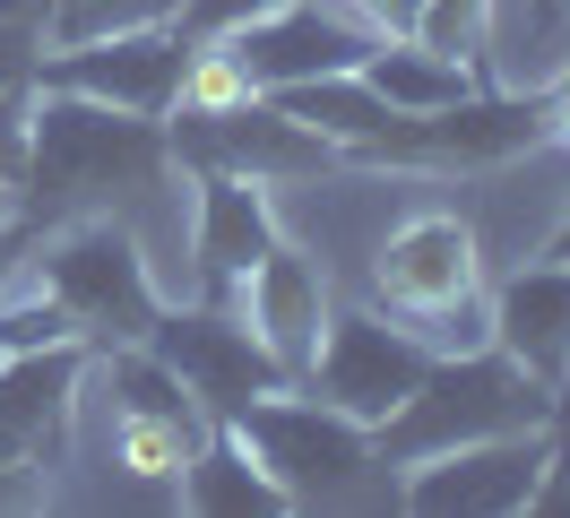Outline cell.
I'll return each mask as SVG.
<instances>
[{
  "label": "cell",
  "instance_id": "cell-9",
  "mask_svg": "<svg viewBox=\"0 0 570 518\" xmlns=\"http://www.w3.org/2000/svg\"><path fill=\"white\" fill-rule=\"evenodd\" d=\"M174 156H181V165H199V173H321L337 147H328L321 130H303L294 113L250 104L243 87H234V96L181 104Z\"/></svg>",
  "mask_w": 570,
  "mask_h": 518
},
{
  "label": "cell",
  "instance_id": "cell-15",
  "mask_svg": "<svg viewBox=\"0 0 570 518\" xmlns=\"http://www.w3.org/2000/svg\"><path fill=\"white\" fill-rule=\"evenodd\" d=\"M190 251H199V276L216 294H234L277 251V216H268V199L243 173H199V234H190Z\"/></svg>",
  "mask_w": 570,
  "mask_h": 518
},
{
  "label": "cell",
  "instance_id": "cell-11",
  "mask_svg": "<svg viewBox=\"0 0 570 518\" xmlns=\"http://www.w3.org/2000/svg\"><path fill=\"white\" fill-rule=\"evenodd\" d=\"M147 345L174 363V380L208 414H243L250 398L285 389V363L259 345V329H250V320H225V311H174V320L147 329Z\"/></svg>",
  "mask_w": 570,
  "mask_h": 518
},
{
  "label": "cell",
  "instance_id": "cell-2",
  "mask_svg": "<svg viewBox=\"0 0 570 518\" xmlns=\"http://www.w3.org/2000/svg\"><path fill=\"white\" fill-rule=\"evenodd\" d=\"M528 423H553V389L535 372H519L501 345H459V354H432L424 380L372 423V449L390 467H424L441 449L528 432Z\"/></svg>",
  "mask_w": 570,
  "mask_h": 518
},
{
  "label": "cell",
  "instance_id": "cell-13",
  "mask_svg": "<svg viewBox=\"0 0 570 518\" xmlns=\"http://www.w3.org/2000/svg\"><path fill=\"white\" fill-rule=\"evenodd\" d=\"M78 372H87L78 338L9 345V354H0V458H43V441L70 423Z\"/></svg>",
  "mask_w": 570,
  "mask_h": 518
},
{
  "label": "cell",
  "instance_id": "cell-17",
  "mask_svg": "<svg viewBox=\"0 0 570 518\" xmlns=\"http://www.w3.org/2000/svg\"><path fill=\"white\" fill-rule=\"evenodd\" d=\"M181 501L216 518H250V510H285V492L268 483V467L243 441H199L181 458Z\"/></svg>",
  "mask_w": 570,
  "mask_h": 518
},
{
  "label": "cell",
  "instance_id": "cell-10",
  "mask_svg": "<svg viewBox=\"0 0 570 518\" xmlns=\"http://www.w3.org/2000/svg\"><path fill=\"white\" fill-rule=\"evenodd\" d=\"M432 345L415 329H397L381 311H328L321 329V354H312V389H321L337 414H355V423H381V414L424 380Z\"/></svg>",
  "mask_w": 570,
  "mask_h": 518
},
{
  "label": "cell",
  "instance_id": "cell-21",
  "mask_svg": "<svg viewBox=\"0 0 570 518\" xmlns=\"http://www.w3.org/2000/svg\"><path fill=\"white\" fill-rule=\"evenodd\" d=\"M259 9H277V0H181V27L225 35V27H243V18H259Z\"/></svg>",
  "mask_w": 570,
  "mask_h": 518
},
{
  "label": "cell",
  "instance_id": "cell-22",
  "mask_svg": "<svg viewBox=\"0 0 570 518\" xmlns=\"http://www.w3.org/2000/svg\"><path fill=\"white\" fill-rule=\"evenodd\" d=\"M36 61H43V35H27V27H9V18H0V87H27Z\"/></svg>",
  "mask_w": 570,
  "mask_h": 518
},
{
  "label": "cell",
  "instance_id": "cell-20",
  "mask_svg": "<svg viewBox=\"0 0 570 518\" xmlns=\"http://www.w3.org/2000/svg\"><path fill=\"white\" fill-rule=\"evenodd\" d=\"M27 87H0V190H18L27 182Z\"/></svg>",
  "mask_w": 570,
  "mask_h": 518
},
{
  "label": "cell",
  "instance_id": "cell-1",
  "mask_svg": "<svg viewBox=\"0 0 570 518\" xmlns=\"http://www.w3.org/2000/svg\"><path fill=\"white\" fill-rule=\"evenodd\" d=\"M165 190H174V138L156 130V113L43 87V104L27 113V207L70 216V207H130Z\"/></svg>",
  "mask_w": 570,
  "mask_h": 518
},
{
  "label": "cell",
  "instance_id": "cell-27",
  "mask_svg": "<svg viewBox=\"0 0 570 518\" xmlns=\"http://www.w3.org/2000/svg\"><path fill=\"white\" fill-rule=\"evenodd\" d=\"M553 441H562V458H570V407H562V414H553Z\"/></svg>",
  "mask_w": 570,
  "mask_h": 518
},
{
  "label": "cell",
  "instance_id": "cell-28",
  "mask_svg": "<svg viewBox=\"0 0 570 518\" xmlns=\"http://www.w3.org/2000/svg\"><path fill=\"white\" fill-rule=\"evenodd\" d=\"M0 260H9V225H0Z\"/></svg>",
  "mask_w": 570,
  "mask_h": 518
},
{
  "label": "cell",
  "instance_id": "cell-7",
  "mask_svg": "<svg viewBox=\"0 0 570 518\" xmlns=\"http://www.w3.org/2000/svg\"><path fill=\"white\" fill-rule=\"evenodd\" d=\"M544 458H553V423L493 432V441H466V449H441L424 467H406L397 501L424 518H510V510H528Z\"/></svg>",
  "mask_w": 570,
  "mask_h": 518
},
{
  "label": "cell",
  "instance_id": "cell-16",
  "mask_svg": "<svg viewBox=\"0 0 570 518\" xmlns=\"http://www.w3.org/2000/svg\"><path fill=\"white\" fill-rule=\"evenodd\" d=\"M363 87L390 104V113H441V104H459V96H475L466 87V69L441 52V43H415V35H381L372 43V61H363Z\"/></svg>",
  "mask_w": 570,
  "mask_h": 518
},
{
  "label": "cell",
  "instance_id": "cell-4",
  "mask_svg": "<svg viewBox=\"0 0 570 518\" xmlns=\"http://www.w3.org/2000/svg\"><path fill=\"white\" fill-rule=\"evenodd\" d=\"M381 303L432 354L493 345V311H475V234L459 216H415L381 242Z\"/></svg>",
  "mask_w": 570,
  "mask_h": 518
},
{
  "label": "cell",
  "instance_id": "cell-24",
  "mask_svg": "<svg viewBox=\"0 0 570 518\" xmlns=\"http://www.w3.org/2000/svg\"><path fill=\"white\" fill-rule=\"evenodd\" d=\"M18 501H36V483H27V458H0V510H18Z\"/></svg>",
  "mask_w": 570,
  "mask_h": 518
},
{
  "label": "cell",
  "instance_id": "cell-3",
  "mask_svg": "<svg viewBox=\"0 0 570 518\" xmlns=\"http://www.w3.org/2000/svg\"><path fill=\"white\" fill-rule=\"evenodd\" d=\"M234 441L268 467V483L285 492V510H346V501H397L390 458L372 449V423L337 414L328 398H250L243 414H225Z\"/></svg>",
  "mask_w": 570,
  "mask_h": 518
},
{
  "label": "cell",
  "instance_id": "cell-25",
  "mask_svg": "<svg viewBox=\"0 0 570 518\" xmlns=\"http://www.w3.org/2000/svg\"><path fill=\"white\" fill-rule=\"evenodd\" d=\"M544 121H553V130L570 138V78H562V87H553V96H544Z\"/></svg>",
  "mask_w": 570,
  "mask_h": 518
},
{
  "label": "cell",
  "instance_id": "cell-23",
  "mask_svg": "<svg viewBox=\"0 0 570 518\" xmlns=\"http://www.w3.org/2000/svg\"><path fill=\"white\" fill-rule=\"evenodd\" d=\"M355 18H372L381 35H415V18H424V0H346Z\"/></svg>",
  "mask_w": 570,
  "mask_h": 518
},
{
  "label": "cell",
  "instance_id": "cell-8",
  "mask_svg": "<svg viewBox=\"0 0 570 518\" xmlns=\"http://www.w3.org/2000/svg\"><path fill=\"white\" fill-rule=\"evenodd\" d=\"M190 43L174 27H130V35H96V43H52V61H36L43 87L61 96H96L121 113H174V96H190Z\"/></svg>",
  "mask_w": 570,
  "mask_h": 518
},
{
  "label": "cell",
  "instance_id": "cell-5",
  "mask_svg": "<svg viewBox=\"0 0 570 518\" xmlns=\"http://www.w3.org/2000/svg\"><path fill=\"white\" fill-rule=\"evenodd\" d=\"M43 294L52 311L70 320V338H112V345H139L156 329V276H147V251L121 216H87L43 251Z\"/></svg>",
  "mask_w": 570,
  "mask_h": 518
},
{
  "label": "cell",
  "instance_id": "cell-12",
  "mask_svg": "<svg viewBox=\"0 0 570 518\" xmlns=\"http://www.w3.org/2000/svg\"><path fill=\"white\" fill-rule=\"evenodd\" d=\"M493 345L535 372L544 389L570 380V260H535V268H510L493 294Z\"/></svg>",
  "mask_w": 570,
  "mask_h": 518
},
{
  "label": "cell",
  "instance_id": "cell-6",
  "mask_svg": "<svg viewBox=\"0 0 570 518\" xmlns=\"http://www.w3.org/2000/svg\"><path fill=\"white\" fill-rule=\"evenodd\" d=\"M381 27L355 18V9H321V0H277L243 27H225L216 43V69L243 87V96H277V87H312V78H337V69L372 61Z\"/></svg>",
  "mask_w": 570,
  "mask_h": 518
},
{
  "label": "cell",
  "instance_id": "cell-14",
  "mask_svg": "<svg viewBox=\"0 0 570 518\" xmlns=\"http://www.w3.org/2000/svg\"><path fill=\"white\" fill-rule=\"evenodd\" d=\"M243 303H250V329H259V345L285 363V380L312 372V354H321V329H328V285L321 268L303 260V251H268L259 268L243 276Z\"/></svg>",
  "mask_w": 570,
  "mask_h": 518
},
{
  "label": "cell",
  "instance_id": "cell-19",
  "mask_svg": "<svg viewBox=\"0 0 570 518\" xmlns=\"http://www.w3.org/2000/svg\"><path fill=\"white\" fill-rule=\"evenodd\" d=\"M181 0H52L43 43H96V35H130V27H174Z\"/></svg>",
  "mask_w": 570,
  "mask_h": 518
},
{
  "label": "cell",
  "instance_id": "cell-29",
  "mask_svg": "<svg viewBox=\"0 0 570 518\" xmlns=\"http://www.w3.org/2000/svg\"><path fill=\"white\" fill-rule=\"evenodd\" d=\"M553 9H570V0H553Z\"/></svg>",
  "mask_w": 570,
  "mask_h": 518
},
{
  "label": "cell",
  "instance_id": "cell-18",
  "mask_svg": "<svg viewBox=\"0 0 570 518\" xmlns=\"http://www.w3.org/2000/svg\"><path fill=\"white\" fill-rule=\"evenodd\" d=\"M105 380H112V414H139V423H174V432H208V407L190 398L174 380V363L156 354V345H121L105 363Z\"/></svg>",
  "mask_w": 570,
  "mask_h": 518
},
{
  "label": "cell",
  "instance_id": "cell-26",
  "mask_svg": "<svg viewBox=\"0 0 570 518\" xmlns=\"http://www.w3.org/2000/svg\"><path fill=\"white\" fill-rule=\"evenodd\" d=\"M544 260H570V216L553 225V251H544Z\"/></svg>",
  "mask_w": 570,
  "mask_h": 518
}]
</instances>
